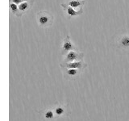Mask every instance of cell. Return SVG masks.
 Wrapping results in <instances>:
<instances>
[{
    "instance_id": "cell-1",
    "label": "cell",
    "mask_w": 129,
    "mask_h": 121,
    "mask_svg": "<svg viewBox=\"0 0 129 121\" xmlns=\"http://www.w3.org/2000/svg\"><path fill=\"white\" fill-rule=\"evenodd\" d=\"M53 15L50 14L48 11H39L36 14V20L37 23L40 27H50L52 23H53Z\"/></svg>"
},
{
    "instance_id": "cell-2",
    "label": "cell",
    "mask_w": 129,
    "mask_h": 121,
    "mask_svg": "<svg viewBox=\"0 0 129 121\" xmlns=\"http://www.w3.org/2000/svg\"><path fill=\"white\" fill-rule=\"evenodd\" d=\"M115 45L123 49H129V34L123 33L117 36Z\"/></svg>"
},
{
    "instance_id": "cell-3",
    "label": "cell",
    "mask_w": 129,
    "mask_h": 121,
    "mask_svg": "<svg viewBox=\"0 0 129 121\" xmlns=\"http://www.w3.org/2000/svg\"><path fill=\"white\" fill-rule=\"evenodd\" d=\"M70 51H78V48L71 42L70 36L67 35L64 39V43L61 47V54L68 53Z\"/></svg>"
},
{
    "instance_id": "cell-4",
    "label": "cell",
    "mask_w": 129,
    "mask_h": 121,
    "mask_svg": "<svg viewBox=\"0 0 129 121\" xmlns=\"http://www.w3.org/2000/svg\"><path fill=\"white\" fill-rule=\"evenodd\" d=\"M61 7L64 8V10L66 11L67 15L69 17H74V16H78L82 14L83 12V9L82 7H81L79 10L76 11L74 7H72L70 6L67 5V4L64 3H61Z\"/></svg>"
},
{
    "instance_id": "cell-5",
    "label": "cell",
    "mask_w": 129,
    "mask_h": 121,
    "mask_svg": "<svg viewBox=\"0 0 129 121\" xmlns=\"http://www.w3.org/2000/svg\"><path fill=\"white\" fill-rule=\"evenodd\" d=\"M84 56L82 52H78L77 51H70L66 53V62H77L78 60H82Z\"/></svg>"
},
{
    "instance_id": "cell-6",
    "label": "cell",
    "mask_w": 129,
    "mask_h": 121,
    "mask_svg": "<svg viewBox=\"0 0 129 121\" xmlns=\"http://www.w3.org/2000/svg\"><path fill=\"white\" fill-rule=\"evenodd\" d=\"M34 3V0H27V1H25L22 3H20L19 5V12H20V15L21 16L24 14L26 13L27 11H28L31 7H32V4Z\"/></svg>"
},
{
    "instance_id": "cell-7",
    "label": "cell",
    "mask_w": 129,
    "mask_h": 121,
    "mask_svg": "<svg viewBox=\"0 0 129 121\" xmlns=\"http://www.w3.org/2000/svg\"><path fill=\"white\" fill-rule=\"evenodd\" d=\"M86 67V64L82 62H66L64 65H61V67H66L67 69H81L82 67Z\"/></svg>"
},
{
    "instance_id": "cell-8",
    "label": "cell",
    "mask_w": 129,
    "mask_h": 121,
    "mask_svg": "<svg viewBox=\"0 0 129 121\" xmlns=\"http://www.w3.org/2000/svg\"><path fill=\"white\" fill-rule=\"evenodd\" d=\"M85 0H69L68 2L66 3L67 5L70 6L72 7L75 8H79V7H82V6L85 4Z\"/></svg>"
},
{
    "instance_id": "cell-9",
    "label": "cell",
    "mask_w": 129,
    "mask_h": 121,
    "mask_svg": "<svg viewBox=\"0 0 129 121\" xmlns=\"http://www.w3.org/2000/svg\"><path fill=\"white\" fill-rule=\"evenodd\" d=\"M9 7H10V10L12 14L16 15L19 18L21 17V15H20V12L19 10V5H17V4H15L14 3H10Z\"/></svg>"
},
{
    "instance_id": "cell-10",
    "label": "cell",
    "mask_w": 129,
    "mask_h": 121,
    "mask_svg": "<svg viewBox=\"0 0 129 121\" xmlns=\"http://www.w3.org/2000/svg\"><path fill=\"white\" fill-rule=\"evenodd\" d=\"M78 69H68L66 70V74L69 77H75L78 74Z\"/></svg>"
},
{
    "instance_id": "cell-11",
    "label": "cell",
    "mask_w": 129,
    "mask_h": 121,
    "mask_svg": "<svg viewBox=\"0 0 129 121\" xmlns=\"http://www.w3.org/2000/svg\"><path fill=\"white\" fill-rule=\"evenodd\" d=\"M25 1H27V0H10L11 3H14L15 4H17V5H19L20 3H22Z\"/></svg>"
},
{
    "instance_id": "cell-12",
    "label": "cell",
    "mask_w": 129,
    "mask_h": 121,
    "mask_svg": "<svg viewBox=\"0 0 129 121\" xmlns=\"http://www.w3.org/2000/svg\"><path fill=\"white\" fill-rule=\"evenodd\" d=\"M56 113L57 115H62L63 113H64V110H63V108H61V107H58V108H56Z\"/></svg>"
},
{
    "instance_id": "cell-13",
    "label": "cell",
    "mask_w": 129,
    "mask_h": 121,
    "mask_svg": "<svg viewBox=\"0 0 129 121\" xmlns=\"http://www.w3.org/2000/svg\"><path fill=\"white\" fill-rule=\"evenodd\" d=\"M45 117L47 119H52L53 117V114H52V111H48L45 114Z\"/></svg>"
}]
</instances>
